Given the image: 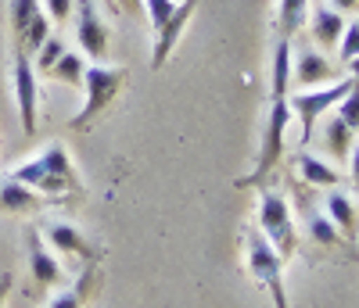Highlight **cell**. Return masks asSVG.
I'll return each mask as SVG.
<instances>
[{"label":"cell","mask_w":359,"mask_h":308,"mask_svg":"<svg viewBox=\"0 0 359 308\" xmlns=\"http://www.w3.org/2000/svg\"><path fill=\"white\" fill-rule=\"evenodd\" d=\"M334 79H341V72H338L320 50L291 54V86L313 90V86H327V83H334Z\"/></svg>","instance_id":"obj_11"},{"label":"cell","mask_w":359,"mask_h":308,"mask_svg":"<svg viewBox=\"0 0 359 308\" xmlns=\"http://www.w3.org/2000/svg\"><path fill=\"white\" fill-rule=\"evenodd\" d=\"M36 15H40V0H11V33H15V47L25 40V29L33 25Z\"/></svg>","instance_id":"obj_22"},{"label":"cell","mask_w":359,"mask_h":308,"mask_svg":"<svg viewBox=\"0 0 359 308\" xmlns=\"http://www.w3.org/2000/svg\"><path fill=\"white\" fill-rule=\"evenodd\" d=\"M47 240H50V248L65 251V255H76L83 262H101L104 258V248L90 244L83 237V230H76L72 223H47Z\"/></svg>","instance_id":"obj_12"},{"label":"cell","mask_w":359,"mask_h":308,"mask_svg":"<svg viewBox=\"0 0 359 308\" xmlns=\"http://www.w3.org/2000/svg\"><path fill=\"white\" fill-rule=\"evenodd\" d=\"M338 54H341L345 65H348L352 57H359V22L345 25V33H341V40H338Z\"/></svg>","instance_id":"obj_26"},{"label":"cell","mask_w":359,"mask_h":308,"mask_svg":"<svg viewBox=\"0 0 359 308\" xmlns=\"http://www.w3.org/2000/svg\"><path fill=\"white\" fill-rule=\"evenodd\" d=\"M291 126V108L287 97H269V115H266V126H262V140H259V154H255V169L248 176L237 179V187H259V183L273 172V165L280 162L284 154V133Z\"/></svg>","instance_id":"obj_2"},{"label":"cell","mask_w":359,"mask_h":308,"mask_svg":"<svg viewBox=\"0 0 359 308\" xmlns=\"http://www.w3.org/2000/svg\"><path fill=\"white\" fill-rule=\"evenodd\" d=\"M306 15H309V0H280V8H277V33H280V40H291L298 29L306 25Z\"/></svg>","instance_id":"obj_19"},{"label":"cell","mask_w":359,"mask_h":308,"mask_svg":"<svg viewBox=\"0 0 359 308\" xmlns=\"http://www.w3.org/2000/svg\"><path fill=\"white\" fill-rule=\"evenodd\" d=\"M348 165H352V179L359 183V147L352 144V150H348Z\"/></svg>","instance_id":"obj_31"},{"label":"cell","mask_w":359,"mask_h":308,"mask_svg":"<svg viewBox=\"0 0 359 308\" xmlns=\"http://www.w3.org/2000/svg\"><path fill=\"white\" fill-rule=\"evenodd\" d=\"M65 54V40L62 36H47V43L36 50V69H43V72H50L54 65H57V57Z\"/></svg>","instance_id":"obj_25"},{"label":"cell","mask_w":359,"mask_h":308,"mask_svg":"<svg viewBox=\"0 0 359 308\" xmlns=\"http://www.w3.org/2000/svg\"><path fill=\"white\" fill-rule=\"evenodd\" d=\"M76 40H79L83 54L101 65L108 54V29L101 22L97 0H76Z\"/></svg>","instance_id":"obj_8"},{"label":"cell","mask_w":359,"mask_h":308,"mask_svg":"<svg viewBox=\"0 0 359 308\" xmlns=\"http://www.w3.org/2000/svg\"><path fill=\"white\" fill-rule=\"evenodd\" d=\"M198 4H201V0H176V8H172V15L165 18V25H162V29H155L151 69H162L165 61H169V54L176 50L180 36H184V29H187V22H191V15L198 11Z\"/></svg>","instance_id":"obj_9"},{"label":"cell","mask_w":359,"mask_h":308,"mask_svg":"<svg viewBox=\"0 0 359 308\" xmlns=\"http://www.w3.org/2000/svg\"><path fill=\"white\" fill-rule=\"evenodd\" d=\"M341 33H345V18H341V11L320 8V11L313 15V40H316L320 47H334V43L341 40Z\"/></svg>","instance_id":"obj_18"},{"label":"cell","mask_w":359,"mask_h":308,"mask_svg":"<svg viewBox=\"0 0 359 308\" xmlns=\"http://www.w3.org/2000/svg\"><path fill=\"white\" fill-rule=\"evenodd\" d=\"M352 76H341V79H334L331 86H316V90H298L294 97H287V108H291V118H298L302 122V144L306 140H313V130H316V122H320V115L323 111H331V108H338V101L352 90Z\"/></svg>","instance_id":"obj_6"},{"label":"cell","mask_w":359,"mask_h":308,"mask_svg":"<svg viewBox=\"0 0 359 308\" xmlns=\"http://www.w3.org/2000/svg\"><path fill=\"white\" fill-rule=\"evenodd\" d=\"M327 219L341 230V237H345L348 244L355 240V233H359V215H355V204H352L348 194L331 190V197H327Z\"/></svg>","instance_id":"obj_15"},{"label":"cell","mask_w":359,"mask_h":308,"mask_svg":"<svg viewBox=\"0 0 359 308\" xmlns=\"http://www.w3.org/2000/svg\"><path fill=\"white\" fill-rule=\"evenodd\" d=\"M287 94H291V40H277L273 69H269V97H287Z\"/></svg>","instance_id":"obj_17"},{"label":"cell","mask_w":359,"mask_h":308,"mask_svg":"<svg viewBox=\"0 0 359 308\" xmlns=\"http://www.w3.org/2000/svg\"><path fill=\"white\" fill-rule=\"evenodd\" d=\"M11 83H15V104H18V118H22V133L33 136L36 133V108H40V83H36L29 54H22L18 47H15V61H11Z\"/></svg>","instance_id":"obj_7"},{"label":"cell","mask_w":359,"mask_h":308,"mask_svg":"<svg viewBox=\"0 0 359 308\" xmlns=\"http://www.w3.org/2000/svg\"><path fill=\"white\" fill-rule=\"evenodd\" d=\"M94 284H97V262H86V269L79 272V280L72 287H65L62 294H54L47 308H83L90 290H94Z\"/></svg>","instance_id":"obj_16"},{"label":"cell","mask_w":359,"mask_h":308,"mask_svg":"<svg viewBox=\"0 0 359 308\" xmlns=\"http://www.w3.org/2000/svg\"><path fill=\"white\" fill-rule=\"evenodd\" d=\"M47 204H54L50 197H43V194H36L33 187H25V183H18V179H0V211H15V215H29V211H40V208H47Z\"/></svg>","instance_id":"obj_13"},{"label":"cell","mask_w":359,"mask_h":308,"mask_svg":"<svg viewBox=\"0 0 359 308\" xmlns=\"http://www.w3.org/2000/svg\"><path fill=\"white\" fill-rule=\"evenodd\" d=\"M338 118L345 122V126L352 130V133H359V79L352 83V90L338 101Z\"/></svg>","instance_id":"obj_24"},{"label":"cell","mask_w":359,"mask_h":308,"mask_svg":"<svg viewBox=\"0 0 359 308\" xmlns=\"http://www.w3.org/2000/svg\"><path fill=\"white\" fill-rule=\"evenodd\" d=\"M83 86H86V101H83V111L72 115L69 126L86 133L90 122H97L101 111H108V104L118 97V90L126 86V69H111V65H86V76H83Z\"/></svg>","instance_id":"obj_3"},{"label":"cell","mask_w":359,"mask_h":308,"mask_svg":"<svg viewBox=\"0 0 359 308\" xmlns=\"http://www.w3.org/2000/svg\"><path fill=\"white\" fill-rule=\"evenodd\" d=\"M11 284H15V276L4 269V272H0V308H4V301H8V294H11Z\"/></svg>","instance_id":"obj_30"},{"label":"cell","mask_w":359,"mask_h":308,"mask_svg":"<svg viewBox=\"0 0 359 308\" xmlns=\"http://www.w3.org/2000/svg\"><path fill=\"white\" fill-rule=\"evenodd\" d=\"M72 8H76V0H47V8H43V15L50 18V22H69L72 18Z\"/></svg>","instance_id":"obj_28"},{"label":"cell","mask_w":359,"mask_h":308,"mask_svg":"<svg viewBox=\"0 0 359 308\" xmlns=\"http://www.w3.org/2000/svg\"><path fill=\"white\" fill-rule=\"evenodd\" d=\"M269 244L277 248L280 258H291L294 248H298V230H294V219H291V208L287 201L277 194V190H259V226H255Z\"/></svg>","instance_id":"obj_4"},{"label":"cell","mask_w":359,"mask_h":308,"mask_svg":"<svg viewBox=\"0 0 359 308\" xmlns=\"http://www.w3.org/2000/svg\"><path fill=\"white\" fill-rule=\"evenodd\" d=\"M352 130L345 126V122L334 115V118H327V126H323V147L331 150V158L338 162H348V150H352Z\"/></svg>","instance_id":"obj_20"},{"label":"cell","mask_w":359,"mask_h":308,"mask_svg":"<svg viewBox=\"0 0 359 308\" xmlns=\"http://www.w3.org/2000/svg\"><path fill=\"white\" fill-rule=\"evenodd\" d=\"M172 8H176V0H144V15L151 18V29H162Z\"/></svg>","instance_id":"obj_27"},{"label":"cell","mask_w":359,"mask_h":308,"mask_svg":"<svg viewBox=\"0 0 359 308\" xmlns=\"http://www.w3.org/2000/svg\"><path fill=\"white\" fill-rule=\"evenodd\" d=\"M306 230H309V237L320 244V248H341V244H348L345 237H341V230L327 219L323 211H313L309 219H306Z\"/></svg>","instance_id":"obj_21"},{"label":"cell","mask_w":359,"mask_h":308,"mask_svg":"<svg viewBox=\"0 0 359 308\" xmlns=\"http://www.w3.org/2000/svg\"><path fill=\"white\" fill-rule=\"evenodd\" d=\"M115 15H140L144 11V0H111Z\"/></svg>","instance_id":"obj_29"},{"label":"cell","mask_w":359,"mask_h":308,"mask_svg":"<svg viewBox=\"0 0 359 308\" xmlns=\"http://www.w3.org/2000/svg\"><path fill=\"white\" fill-rule=\"evenodd\" d=\"M50 76L54 79H62V83H83V76H86V61H83V54H72V50H65L62 57H57V65L50 69Z\"/></svg>","instance_id":"obj_23"},{"label":"cell","mask_w":359,"mask_h":308,"mask_svg":"<svg viewBox=\"0 0 359 308\" xmlns=\"http://www.w3.org/2000/svg\"><path fill=\"white\" fill-rule=\"evenodd\" d=\"M348 76H352V79H359V57H352V61H348Z\"/></svg>","instance_id":"obj_33"},{"label":"cell","mask_w":359,"mask_h":308,"mask_svg":"<svg viewBox=\"0 0 359 308\" xmlns=\"http://www.w3.org/2000/svg\"><path fill=\"white\" fill-rule=\"evenodd\" d=\"M294 169L302 172V183H309V187H320V190H334L338 183H341V176L327 165V162H320L316 154H309V150H298Z\"/></svg>","instance_id":"obj_14"},{"label":"cell","mask_w":359,"mask_h":308,"mask_svg":"<svg viewBox=\"0 0 359 308\" xmlns=\"http://www.w3.org/2000/svg\"><path fill=\"white\" fill-rule=\"evenodd\" d=\"M248 272L252 280L262 284L273 298V308H287V290H284V258L259 230H248Z\"/></svg>","instance_id":"obj_5"},{"label":"cell","mask_w":359,"mask_h":308,"mask_svg":"<svg viewBox=\"0 0 359 308\" xmlns=\"http://www.w3.org/2000/svg\"><path fill=\"white\" fill-rule=\"evenodd\" d=\"M11 179L33 187L36 194L57 201L62 194H83V183H79V172L72 169V158L62 144H50L43 147L36 158H29L22 165L11 169Z\"/></svg>","instance_id":"obj_1"},{"label":"cell","mask_w":359,"mask_h":308,"mask_svg":"<svg viewBox=\"0 0 359 308\" xmlns=\"http://www.w3.org/2000/svg\"><path fill=\"white\" fill-rule=\"evenodd\" d=\"M331 4H334L338 11H352V8H359V0H331Z\"/></svg>","instance_id":"obj_32"},{"label":"cell","mask_w":359,"mask_h":308,"mask_svg":"<svg viewBox=\"0 0 359 308\" xmlns=\"http://www.w3.org/2000/svg\"><path fill=\"white\" fill-rule=\"evenodd\" d=\"M25 240H29V272H33V287L36 290H50V287H62L65 284V269L57 265V258L43 248V233L33 226L25 233Z\"/></svg>","instance_id":"obj_10"},{"label":"cell","mask_w":359,"mask_h":308,"mask_svg":"<svg viewBox=\"0 0 359 308\" xmlns=\"http://www.w3.org/2000/svg\"><path fill=\"white\" fill-rule=\"evenodd\" d=\"M101 4H108V8H111V11H115V4H111V0H101Z\"/></svg>","instance_id":"obj_34"}]
</instances>
